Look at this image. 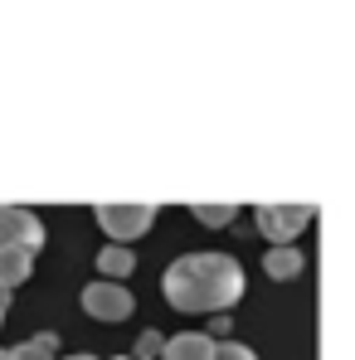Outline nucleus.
Returning a JSON list of instances; mask_svg holds the SVG:
<instances>
[{
    "label": "nucleus",
    "instance_id": "f257e3e1",
    "mask_svg": "<svg viewBox=\"0 0 355 360\" xmlns=\"http://www.w3.org/2000/svg\"><path fill=\"white\" fill-rule=\"evenodd\" d=\"M176 311H224L243 297V268L234 253H185L161 278Z\"/></svg>",
    "mask_w": 355,
    "mask_h": 360
},
{
    "label": "nucleus",
    "instance_id": "f03ea898",
    "mask_svg": "<svg viewBox=\"0 0 355 360\" xmlns=\"http://www.w3.org/2000/svg\"><path fill=\"white\" fill-rule=\"evenodd\" d=\"M93 214H98V224H103L117 243H127V239H136V234L151 229L156 205H112V200H103V205H93Z\"/></svg>",
    "mask_w": 355,
    "mask_h": 360
},
{
    "label": "nucleus",
    "instance_id": "7ed1b4c3",
    "mask_svg": "<svg viewBox=\"0 0 355 360\" xmlns=\"http://www.w3.org/2000/svg\"><path fill=\"white\" fill-rule=\"evenodd\" d=\"M0 248H44V219H34L20 205H0Z\"/></svg>",
    "mask_w": 355,
    "mask_h": 360
},
{
    "label": "nucleus",
    "instance_id": "20e7f679",
    "mask_svg": "<svg viewBox=\"0 0 355 360\" xmlns=\"http://www.w3.org/2000/svg\"><path fill=\"white\" fill-rule=\"evenodd\" d=\"M131 307H136V297L122 283H88L83 288V311L98 316V321H127Z\"/></svg>",
    "mask_w": 355,
    "mask_h": 360
},
{
    "label": "nucleus",
    "instance_id": "39448f33",
    "mask_svg": "<svg viewBox=\"0 0 355 360\" xmlns=\"http://www.w3.org/2000/svg\"><path fill=\"white\" fill-rule=\"evenodd\" d=\"M311 219V205H258V229L273 243H288Z\"/></svg>",
    "mask_w": 355,
    "mask_h": 360
},
{
    "label": "nucleus",
    "instance_id": "423d86ee",
    "mask_svg": "<svg viewBox=\"0 0 355 360\" xmlns=\"http://www.w3.org/2000/svg\"><path fill=\"white\" fill-rule=\"evenodd\" d=\"M214 341L205 331H176L166 346H161V360H209Z\"/></svg>",
    "mask_w": 355,
    "mask_h": 360
},
{
    "label": "nucleus",
    "instance_id": "0eeeda50",
    "mask_svg": "<svg viewBox=\"0 0 355 360\" xmlns=\"http://www.w3.org/2000/svg\"><path fill=\"white\" fill-rule=\"evenodd\" d=\"M34 273V253L30 248H0V288H20L25 278Z\"/></svg>",
    "mask_w": 355,
    "mask_h": 360
},
{
    "label": "nucleus",
    "instance_id": "6e6552de",
    "mask_svg": "<svg viewBox=\"0 0 355 360\" xmlns=\"http://www.w3.org/2000/svg\"><path fill=\"white\" fill-rule=\"evenodd\" d=\"M0 360H59V336H54V331H39V336H30L25 346L0 351Z\"/></svg>",
    "mask_w": 355,
    "mask_h": 360
},
{
    "label": "nucleus",
    "instance_id": "1a4fd4ad",
    "mask_svg": "<svg viewBox=\"0 0 355 360\" xmlns=\"http://www.w3.org/2000/svg\"><path fill=\"white\" fill-rule=\"evenodd\" d=\"M263 268H268V278H297L302 273V253H297L292 243H273L268 258H263Z\"/></svg>",
    "mask_w": 355,
    "mask_h": 360
},
{
    "label": "nucleus",
    "instance_id": "9d476101",
    "mask_svg": "<svg viewBox=\"0 0 355 360\" xmlns=\"http://www.w3.org/2000/svg\"><path fill=\"white\" fill-rule=\"evenodd\" d=\"M98 268H103L108 278H127V273L136 268V258H131V248H127V243H108V248L98 253Z\"/></svg>",
    "mask_w": 355,
    "mask_h": 360
},
{
    "label": "nucleus",
    "instance_id": "9b49d317",
    "mask_svg": "<svg viewBox=\"0 0 355 360\" xmlns=\"http://www.w3.org/2000/svg\"><path fill=\"white\" fill-rule=\"evenodd\" d=\"M190 214L200 219V224H209V229H219L229 214H234V205H190Z\"/></svg>",
    "mask_w": 355,
    "mask_h": 360
},
{
    "label": "nucleus",
    "instance_id": "f8f14e48",
    "mask_svg": "<svg viewBox=\"0 0 355 360\" xmlns=\"http://www.w3.org/2000/svg\"><path fill=\"white\" fill-rule=\"evenodd\" d=\"M209 360H258V356H253L248 346H238V341H214Z\"/></svg>",
    "mask_w": 355,
    "mask_h": 360
},
{
    "label": "nucleus",
    "instance_id": "ddd939ff",
    "mask_svg": "<svg viewBox=\"0 0 355 360\" xmlns=\"http://www.w3.org/2000/svg\"><path fill=\"white\" fill-rule=\"evenodd\" d=\"M156 351H161V336L146 331V336H141V356H156Z\"/></svg>",
    "mask_w": 355,
    "mask_h": 360
},
{
    "label": "nucleus",
    "instance_id": "4468645a",
    "mask_svg": "<svg viewBox=\"0 0 355 360\" xmlns=\"http://www.w3.org/2000/svg\"><path fill=\"white\" fill-rule=\"evenodd\" d=\"M59 360H98V356H59Z\"/></svg>",
    "mask_w": 355,
    "mask_h": 360
},
{
    "label": "nucleus",
    "instance_id": "2eb2a0df",
    "mask_svg": "<svg viewBox=\"0 0 355 360\" xmlns=\"http://www.w3.org/2000/svg\"><path fill=\"white\" fill-rule=\"evenodd\" d=\"M0 321H5V297H0Z\"/></svg>",
    "mask_w": 355,
    "mask_h": 360
},
{
    "label": "nucleus",
    "instance_id": "dca6fc26",
    "mask_svg": "<svg viewBox=\"0 0 355 360\" xmlns=\"http://www.w3.org/2000/svg\"><path fill=\"white\" fill-rule=\"evenodd\" d=\"M112 360H136V356H112Z\"/></svg>",
    "mask_w": 355,
    "mask_h": 360
}]
</instances>
